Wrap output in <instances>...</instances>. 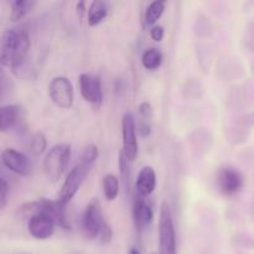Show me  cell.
Masks as SVG:
<instances>
[{
    "label": "cell",
    "mask_w": 254,
    "mask_h": 254,
    "mask_svg": "<svg viewBox=\"0 0 254 254\" xmlns=\"http://www.w3.org/2000/svg\"><path fill=\"white\" fill-rule=\"evenodd\" d=\"M71 158V145L66 143L57 144L50 149L44 159V171L47 179L57 183L66 171Z\"/></svg>",
    "instance_id": "obj_1"
},
{
    "label": "cell",
    "mask_w": 254,
    "mask_h": 254,
    "mask_svg": "<svg viewBox=\"0 0 254 254\" xmlns=\"http://www.w3.org/2000/svg\"><path fill=\"white\" fill-rule=\"evenodd\" d=\"M92 168H93V165H91V164L78 161V164L69 171L68 175L64 179V184L60 189L59 195H57V201L66 206L78 192L79 188L86 180L87 175L92 170Z\"/></svg>",
    "instance_id": "obj_2"
},
{
    "label": "cell",
    "mask_w": 254,
    "mask_h": 254,
    "mask_svg": "<svg viewBox=\"0 0 254 254\" xmlns=\"http://www.w3.org/2000/svg\"><path fill=\"white\" fill-rule=\"evenodd\" d=\"M159 241H160V254H178L176 253V233L173 216H171L170 207L166 202H163L160 206Z\"/></svg>",
    "instance_id": "obj_3"
},
{
    "label": "cell",
    "mask_w": 254,
    "mask_h": 254,
    "mask_svg": "<svg viewBox=\"0 0 254 254\" xmlns=\"http://www.w3.org/2000/svg\"><path fill=\"white\" fill-rule=\"evenodd\" d=\"M22 210L26 211V212H31V215L36 212L49 215L50 217L54 218L57 226H60L64 230H71V225H69L68 220L66 217V206L62 205L57 200L51 201L46 200V198H42V200L27 203V205H25L22 207Z\"/></svg>",
    "instance_id": "obj_4"
},
{
    "label": "cell",
    "mask_w": 254,
    "mask_h": 254,
    "mask_svg": "<svg viewBox=\"0 0 254 254\" xmlns=\"http://www.w3.org/2000/svg\"><path fill=\"white\" fill-rule=\"evenodd\" d=\"M49 96L54 104H56L59 108L69 109L73 106V87L67 77L59 76L52 78L49 84Z\"/></svg>",
    "instance_id": "obj_5"
},
{
    "label": "cell",
    "mask_w": 254,
    "mask_h": 254,
    "mask_svg": "<svg viewBox=\"0 0 254 254\" xmlns=\"http://www.w3.org/2000/svg\"><path fill=\"white\" fill-rule=\"evenodd\" d=\"M106 221H103L101 203L97 198H93L88 202L82 217V228L83 233L88 240H94L99 236L102 226Z\"/></svg>",
    "instance_id": "obj_6"
},
{
    "label": "cell",
    "mask_w": 254,
    "mask_h": 254,
    "mask_svg": "<svg viewBox=\"0 0 254 254\" xmlns=\"http://www.w3.org/2000/svg\"><path fill=\"white\" fill-rule=\"evenodd\" d=\"M217 188L223 196H235L243 188V176L237 169L225 166L217 174Z\"/></svg>",
    "instance_id": "obj_7"
},
{
    "label": "cell",
    "mask_w": 254,
    "mask_h": 254,
    "mask_svg": "<svg viewBox=\"0 0 254 254\" xmlns=\"http://www.w3.org/2000/svg\"><path fill=\"white\" fill-rule=\"evenodd\" d=\"M122 134H123V154L129 161L135 160L138 155V139L134 117L126 113L122 118Z\"/></svg>",
    "instance_id": "obj_8"
},
{
    "label": "cell",
    "mask_w": 254,
    "mask_h": 254,
    "mask_svg": "<svg viewBox=\"0 0 254 254\" xmlns=\"http://www.w3.org/2000/svg\"><path fill=\"white\" fill-rule=\"evenodd\" d=\"M79 91L83 99L88 103L98 106L103 99V86L98 76L82 73L79 76Z\"/></svg>",
    "instance_id": "obj_9"
},
{
    "label": "cell",
    "mask_w": 254,
    "mask_h": 254,
    "mask_svg": "<svg viewBox=\"0 0 254 254\" xmlns=\"http://www.w3.org/2000/svg\"><path fill=\"white\" fill-rule=\"evenodd\" d=\"M55 226H56V222L54 221V218L45 213L36 212L32 213L30 217L29 222H27V230L35 240L45 241L54 235Z\"/></svg>",
    "instance_id": "obj_10"
},
{
    "label": "cell",
    "mask_w": 254,
    "mask_h": 254,
    "mask_svg": "<svg viewBox=\"0 0 254 254\" xmlns=\"http://www.w3.org/2000/svg\"><path fill=\"white\" fill-rule=\"evenodd\" d=\"M2 165L17 175L26 176L31 171V164L25 154L15 149H4L1 151Z\"/></svg>",
    "instance_id": "obj_11"
},
{
    "label": "cell",
    "mask_w": 254,
    "mask_h": 254,
    "mask_svg": "<svg viewBox=\"0 0 254 254\" xmlns=\"http://www.w3.org/2000/svg\"><path fill=\"white\" fill-rule=\"evenodd\" d=\"M133 218L134 225H135L136 231L141 232L148 225L153 222L154 212L150 206L145 202V198L140 197L139 195H134L133 203Z\"/></svg>",
    "instance_id": "obj_12"
},
{
    "label": "cell",
    "mask_w": 254,
    "mask_h": 254,
    "mask_svg": "<svg viewBox=\"0 0 254 254\" xmlns=\"http://www.w3.org/2000/svg\"><path fill=\"white\" fill-rule=\"evenodd\" d=\"M156 188V174L151 166H144L135 180V193L140 197H148Z\"/></svg>",
    "instance_id": "obj_13"
},
{
    "label": "cell",
    "mask_w": 254,
    "mask_h": 254,
    "mask_svg": "<svg viewBox=\"0 0 254 254\" xmlns=\"http://www.w3.org/2000/svg\"><path fill=\"white\" fill-rule=\"evenodd\" d=\"M19 31L16 30H5L1 35L0 40V64L2 66H11L12 55H14L15 45H16V39Z\"/></svg>",
    "instance_id": "obj_14"
},
{
    "label": "cell",
    "mask_w": 254,
    "mask_h": 254,
    "mask_svg": "<svg viewBox=\"0 0 254 254\" xmlns=\"http://www.w3.org/2000/svg\"><path fill=\"white\" fill-rule=\"evenodd\" d=\"M30 51V37L26 31H19L15 45L14 55H12V61L10 68L12 71H17L24 66L26 57Z\"/></svg>",
    "instance_id": "obj_15"
},
{
    "label": "cell",
    "mask_w": 254,
    "mask_h": 254,
    "mask_svg": "<svg viewBox=\"0 0 254 254\" xmlns=\"http://www.w3.org/2000/svg\"><path fill=\"white\" fill-rule=\"evenodd\" d=\"M21 118V107L17 104H7L0 108V131L10 130L19 123Z\"/></svg>",
    "instance_id": "obj_16"
},
{
    "label": "cell",
    "mask_w": 254,
    "mask_h": 254,
    "mask_svg": "<svg viewBox=\"0 0 254 254\" xmlns=\"http://www.w3.org/2000/svg\"><path fill=\"white\" fill-rule=\"evenodd\" d=\"M108 15V5L103 0H94L87 10V21L91 27L101 24Z\"/></svg>",
    "instance_id": "obj_17"
},
{
    "label": "cell",
    "mask_w": 254,
    "mask_h": 254,
    "mask_svg": "<svg viewBox=\"0 0 254 254\" xmlns=\"http://www.w3.org/2000/svg\"><path fill=\"white\" fill-rule=\"evenodd\" d=\"M36 1L34 0H14L10 2V19L19 21L32 11Z\"/></svg>",
    "instance_id": "obj_18"
},
{
    "label": "cell",
    "mask_w": 254,
    "mask_h": 254,
    "mask_svg": "<svg viewBox=\"0 0 254 254\" xmlns=\"http://www.w3.org/2000/svg\"><path fill=\"white\" fill-rule=\"evenodd\" d=\"M141 64L144 68L155 71L163 64V54L158 49H148L141 56Z\"/></svg>",
    "instance_id": "obj_19"
},
{
    "label": "cell",
    "mask_w": 254,
    "mask_h": 254,
    "mask_svg": "<svg viewBox=\"0 0 254 254\" xmlns=\"http://www.w3.org/2000/svg\"><path fill=\"white\" fill-rule=\"evenodd\" d=\"M165 11V1L163 0H155L148 5L144 14V20L146 25H154Z\"/></svg>",
    "instance_id": "obj_20"
},
{
    "label": "cell",
    "mask_w": 254,
    "mask_h": 254,
    "mask_svg": "<svg viewBox=\"0 0 254 254\" xmlns=\"http://www.w3.org/2000/svg\"><path fill=\"white\" fill-rule=\"evenodd\" d=\"M103 193L108 201H114L119 193V180L113 174H107L103 178Z\"/></svg>",
    "instance_id": "obj_21"
},
{
    "label": "cell",
    "mask_w": 254,
    "mask_h": 254,
    "mask_svg": "<svg viewBox=\"0 0 254 254\" xmlns=\"http://www.w3.org/2000/svg\"><path fill=\"white\" fill-rule=\"evenodd\" d=\"M29 148H30V151H31L34 155H41L47 148L46 136H45L42 133H40V131L35 133L34 135L31 136V139H30Z\"/></svg>",
    "instance_id": "obj_22"
},
{
    "label": "cell",
    "mask_w": 254,
    "mask_h": 254,
    "mask_svg": "<svg viewBox=\"0 0 254 254\" xmlns=\"http://www.w3.org/2000/svg\"><path fill=\"white\" fill-rule=\"evenodd\" d=\"M97 158H98V149H97V146L94 144H89L82 151L81 156H79V161L94 165Z\"/></svg>",
    "instance_id": "obj_23"
},
{
    "label": "cell",
    "mask_w": 254,
    "mask_h": 254,
    "mask_svg": "<svg viewBox=\"0 0 254 254\" xmlns=\"http://www.w3.org/2000/svg\"><path fill=\"white\" fill-rule=\"evenodd\" d=\"M119 168H121V175L126 185V190H129L130 186V173H129V160L126 158L123 153L119 155Z\"/></svg>",
    "instance_id": "obj_24"
},
{
    "label": "cell",
    "mask_w": 254,
    "mask_h": 254,
    "mask_svg": "<svg viewBox=\"0 0 254 254\" xmlns=\"http://www.w3.org/2000/svg\"><path fill=\"white\" fill-rule=\"evenodd\" d=\"M9 195V184L4 178L0 179V210H4Z\"/></svg>",
    "instance_id": "obj_25"
},
{
    "label": "cell",
    "mask_w": 254,
    "mask_h": 254,
    "mask_svg": "<svg viewBox=\"0 0 254 254\" xmlns=\"http://www.w3.org/2000/svg\"><path fill=\"white\" fill-rule=\"evenodd\" d=\"M99 240H101L102 243H109L112 241V237H113V231H112L111 226L107 222L103 223L102 226V230L99 232Z\"/></svg>",
    "instance_id": "obj_26"
},
{
    "label": "cell",
    "mask_w": 254,
    "mask_h": 254,
    "mask_svg": "<svg viewBox=\"0 0 254 254\" xmlns=\"http://www.w3.org/2000/svg\"><path fill=\"white\" fill-rule=\"evenodd\" d=\"M139 113H140L141 119H145V121H149L151 118V114H153V111H151V106L148 102H143V103L139 106Z\"/></svg>",
    "instance_id": "obj_27"
},
{
    "label": "cell",
    "mask_w": 254,
    "mask_h": 254,
    "mask_svg": "<svg viewBox=\"0 0 254 254\" xmlns=\"http://www.w3.org/2000/svg\"><path fill=\"white\" fill-rule=\"evenodd\" d=\"M164 35H165V31H164L163 26H153L150 29V37L156 42L163 41Z\"/></svg>",
    "instance_id": "obj_28"
},
{
    "label": "cell",
    "mask_w": 254,
    "mask_h": 254,
    "mask_svg": "<svg viewBox=\"0 0 254 254\" xmlns=\"http://www.w3.org/2000/svg\"><path fill=\"white\" fill-rule=\"evenodd\" d=\"M139 133H140L143 136L150 135L151 127H150V124H149V122L145 121V119H143V122L139 124Z\"/></svg>",
    "instance_id": "obj_29"
},
{
    "label": "cell",
    "mask_w": 254,
    "mask_h": 254,
    "mask_svg": "<svg viewBox=\"0 0 254 254\" xmlns=\"http://www.w3.org/2000/svg\"><path fill=\"white\" fill-rule=\"evenodd\" d=\"M76 10H77V14H78L79 20L83 19V15L86 14V4L84 1H78L76 4Z\"/></svg>",
    "instance_id": "obj_30"
},
{
    "label": "cell",
    "mask_w": 254,
    "mask_h": 254,
    "mask_svg": "<svg viewBox=\"0 0 254 254\" xmlns=\"http://www.w3.org/2000/svg\"><path fill=\"white\" fill-rule=\"evenodd\" d=\"M128 254H140V252H139V250H136V248H130V251H129Z\"/></svg>",
    "instance_id": "obj_31"
}]
</instances>
